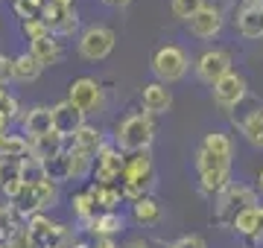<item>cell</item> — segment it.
Listing matches in <instances>:
<instances>
[{
    "label": "cell",
    "instance_id": "obj_1",
    "mask_svg": "<svg viewBox=\"0 0 263 248\" xmlns=\"http://www.w3.org/2000/svg\"><path fill=\"white\" fill-rule=\"evenodd\" d=\"M152 140H155V123H152V114H146V111L129 114L114 132V146L123 155L149 152Z\"/></svg>",
    "mask_w": 263,
    "mask_h": 248
},
{
    "label": "cell",
    "instance_id": "obj_2",
    "mask_svg": "<svg viewBox=\"0 0 263 248\" xmlns=\"http://www.w3.org/2000/svg\"><path fill=\"white\" fill-rule=\"evenodd\" d=\"M123 196L135 204V201L146 199V193L155 187V167L149 161V152H138L126 158V172H123Z\"/></svg>",
    "mask_w": 263,
    "mask_h": 248
},
{
    "label": "cell",
    "instance_id": "obj_3",
    "mask_svg": "<svg viewBox=\"0 0 263 248\" xmlns=\"http://www.w3.org/2000/svg\"><path fill=\"white\" fill-rule=\"evenodd\" d=\"M187 67H190V58L179 44H164V47H158L155 56H152V73H155V79L164 82V85L184 79Z\"/></svg>",
    "mask_w": 263,
    "mask_h": 248
},
{
    "label": "cell",
    "instance_id": "obj_4",
    "mask_svg": "<svg viewBox=\"0 0 263 248\" xmlns=\"http://www.w3.org/2000/svg\"><path fill=\"white\" fill-rule=\"evenodd\" d=\"M249 208H257V193L246 184H231L219 199H216V222L219 225H228L237 219V213H243Z\"/></svg>",
    "mask_w": 263,
    "mask_h": 248
},
{
    "label": "cell",
    "instance_id": "obj_5",
    "mask_svg": "<svg viewBox=\"0 0 263 248\" xmlns=\"http://www.w3.org/2000/svg\"><path fill=\"white\" fill-rule=\"evenodd\" d=\"M114 29L103 27V24H94V27L82 29V35H79V56L85 61H103V58L111 56L114 50Z\"/></svg>",
    "mask_w": 263,
    "mask_h": 248
},
{
    "label": "cell",
    "instance_id": "obj_6",
    "mask_svg": "<svg viewBox=\"0 0 263 248\" xmlns=\"http://www.w3.org/2000/svg\"><path fill=\"white\" fill-rule=\"evenodd\" d=\"M126 172V155L117 149L114 143H105L94 158V184H105V187H117V181H123Z\"/></svg>",
    "mask_w": 263,
    "mask_h": 248
},
{
    "label": "cell",
    "instance_id": "obj_7",
    "mask_svg": "<svg viewBox=\"0 0 263 248\" xmlns=\"http://www.w3.org/2000/svg\"><path fill=\"white\" fill-rule=\"evenodd\" d=\"M67 99L82 111L85 117L88 114H100L105 108V96H103V85L91 76H82L70 82V91H67Z\"/></svg>",
    "mask_w": 263,
    "mask_h": 248
},
{
    "label": "cell",
    "instance_id": "obj_8",
    "mask_svg": "<svg viewBox=\"0 0 263 248\" xmlns=\"http://www.w3.org/2000/svg\"><path fill=\"white\" fill-rule=\"evenodd\" d=\"M231 73V53L228 50H205L202 56L196 58V76L205 82V85L214 88L222 76Z\"/></svg>",
    "mask_w": 263,
    "mask_h": 248
},
{
    "label": "cell",
    "instance_id": "obj_9",
    "mask_svg": "<svg viewBox=\"0 0 263 248\" xmlns=\"http://www.w3.org/2000/svg\"><path fill=\"white\" fill-rule=\"evenodd\" d=\"M246 91H249V82H246L243 73H237V70H231L228 76H222L219 82H216L214 88H211V94H214V102L219 105V108H237V105L246 99Z\"/></svg>",
    "mask_w": 263,
    "mask_h": 248
},
{
    "label": "cell",
    "instance_id": "obj_10",
    "mask_svg": "<svg viewBox=\"0 0 263 248\" xmlns=\"http://www.w3.org/2000/svg\"><path fill=\"white\" fill-rule=\"evenodd\" d=\"M41 20L50 27L53 35L59 38H65V35H73L76 29H79V18H76L73 9H67V6H59L53 0L44 3V12H41Z\"/></svg>",
    "mask_w": 263,
    "mask_h": 248
},
{
    "label": "cell",
    "instance_id": "obj_11",
    "mask_svg": "<svg viewBox=\"0 0 263 248\" xmlns=\"http://www.w3.org/2000/svg\"><path fill=\"white\" fill-rule=\"evenodd\" d=\"M85 126V114L76 108L70 99H65V102L53 105V129H56L62 137H67V140H73V134L79 132Z\"/></svg>",
    "mask_w": 263,
    "mask_h": 248
},
{
    "label": "cell",
    "instance_id": "obj_12",
    "mask_svg": "<svg viewBox=\"0 0 263 248\" xmlns=\"http://www.w3.org/2000/svg\"><path fill=\"white\" fill-rule=\"evenodd\" d=\"M53 108L47 105H32L24 117V134H27V140H38V137H44V134H53Z\"/></svg>",
    "mask_w": 263,
    "mask_h": 248
},
{
    "label": "cell",
    "instance_id": "obj_13",
    "mask_svg": "<svg viewBox=\"0 0 263 248\" xmlns=\"http://www.w3.org/2000/svg\"><path fill=\"white\" fill-rule=\"evenodd\" d=\"M187 29L196 38H214L222 29V9L219 6H205V9L187 20Z\"/></svg>",
    "mask_w": 263,
    "mask_h": 248
},
{
    "label": "cell",
    "instance_id": "obj_14",
    "mask_svg": "<svg viewBox=\"0 0 263 248\" xmlns=\"http://www.w3.org/2000/svg\"><path fill=\"white\" fill-rule=\"evenodd\" d=\"M141 102H143L146 114L158 117V114H167L170 108H173V94H170V88L164 82H149V85L143 88Z\"/></svg>",
    "mask_w": 263,
    "mask_h": 248
},
{
    "label": "cell",
    "instance_id": "obj_15",
    "mask_svg": "<svg viewBox=\"0 0 263 248\" xmlns=\"http://www.w3.org/2000/svg\"><path fill=\"white\" fill-rule=\"evenodd\" d=\"M29 53L41 61V67H53L62 61V41L59 35H44L38 41H29Z\"/></svg>",
    "mask_w": 263,
    "mask_h": 248
},
{
    "label": "cell",
    "instance_id": "obj_16",
    "mask_svg": "<svg viewBox=\"0 0 263 248\" xmlns=\"http://www.w3.org/2000/svg\"><path fill=\"white\" fill-rule=\"evenodd\" d=\"M65 143H67V137H62L59 132L44 134V137H38V140H29V155L44 163V161H50V158H56V155L65 152L67 149Z\"/></svg>",
    "mask_w": 263,
    "mask_h": 248
},
{
    "label": "cell",
    "instance_id": "obj_17",
    "mask_svg": "<svg viewBox=\"0 0 263 248\" xmlns=\"http://www.w3.org/2000/svg\"><path fill=\"white\" fill-rule=\"evenodd\" d=\"M234 27L243 38H263V9L243 6L240 15L234 18Z\"/></svg>",
    "mask_w": 263,
    "mask_h": 248
},
{
    "label": "cell",
    "instance_id": "obj_18",
    "mask_svg": "<svg viewBox=\"0 0 263 248\" xmlns=\"http://www.w3.org/2000/svg\"><path fill=\"white\" fill-rule=\"evenodd\" d=\"M88 193H91V199H94L100 213H114V210L120 208V201L126 199L123 187H105V184H91Z\"/></svg>",
    "mask_w": 263,
    "mask_h": 248
},
{
    "label": "cell",
    "instance_id": "obj_19",
    "mask_svg": "<svg viewBox=\"0 0 263 248\" xmlns=\"http://www.w3.org/2000/svg\"><path fill=\"white\" fill-rule=\"evenodd\" d=\"M85 228L91 231L94 237H114V234H120L126 228V219H123V213H117V210L114 213H97Z\"/></svg>",
    "mask_w": 263,
    "mask_h": 248
},
{
    "label": "cell",
    "instance_id": "obj_20",
    "mask_svg": "<svg viewBox=\"0 0 263 248\" xmlns=\"http://www.w3.org/2000/svg\"><path fill=\"white\" fill-rule=\"evenodd\" d=\"M70 143H73L76 149H82V152H88V155H94V158H97V152L105 146V137H103V132H100L97 126L85 123L82 129L73 134V140H70Z\"/></svg>",
    "mask_w": 263,
    "mask_h": 248
},
{
    "label": "cell",
    "instance_id": "obj_21",
    "mask_svg": "<svg viewBox=\"0 0 263 248\" xmlns=\"http://www.w3.org/2000/svg\"><path fill=\"white\" fill-rule=\"evenodd\" d=\"M231 187V172L228 170H216V172H202L199 175V190L202 196H222V193Z\"/></svg>",
    "mask_w": 263,
    "mask_h": 248
},
{
    "label": "cell",
    "instance_id": "obj_22",
    "mask_svg": "<svg viewBox=\"0 0 263 248\" xmlns=\"http://www.w3.org/2000/svg\"><path fill=\"white\" fill-rule=\"evenodd\" d=\"M240 132L246 134V140L257 149H263V108H254L240 120Z\"/></svg>",
    "mask_w": 263,
    "mask_h": 248
},
{
    "label": "cell",
    "instance_id": "obj_23",
    "mask_svg": "<svg viewBox=\"0 0 263 248\" xmlns=\"http://www.w3.org/2000/svg\"><path fill=\"white\" fill-rule=\"evenodd\" d=\"M202 149L216 155V158H222V161H231V155H234V146H231L226 132H208L205 140H202Z\"/></svg>",
    "mask_w": 263,
    "mask_h": 248
},
{
    "label": "cell",
    "instance_id": "obj_24",
    "mask_svg": "<svg viewBox=\"0 0 263 248\" xmlns=\"http://www.w3.org/2000/svg\"><path fill=\"white\" fill-rule=\"evenodd\" d=\"M41 61H38L32 53H21L18 58H15V79L18 82H35L38 76H41Z\"/></svg>",
    "mask_w": 263,
    "mask_h": 248
},
{
    "label": "cell",
    "instance_id": "obj_25",
    "mask_svg": "<svg viewBox=\"0 0 263 248\" xmlns=\"http://www.w3.org/2000/svg\"><path fill=\"white\" fill-rule=\"evenodd\" d=\"M44 170H47V178L50 181H70V149H65L62 155L44 161Z\"/></svg>",
    "mask_w": 263,
    "mask_h": 248
},
{
    "label": "cell",
    "instance_id": "obj_26",
    "mask_svg": "<svg viewBox=\"0 0 263 248\" xmlns=\"http://www.w3.org/2000/svg\"><path fill=\"white\" fill-rule=\"evenodd\" d=\"M24 181V158H0V190Z\"/></svg>",
    "mask_w": 263,
    "mask_h": 248
},
{
    "label": "cell",
    "instance_id": "obj_27",
    "mask_svg": "<svg viewBox=\"0 0 263 248\" xmlns=\"http://www.w3.org/2000/svg\"><path fill=\"white\" fill-rule=\"evenodd\" d=\"M132 216L141 222V225H155V222L161 219V204L146 196V199H141V201L132 204Z\"/></svg>",
    "mask_w": 263,
    "mask_h": 248
},
{
    "label": "cell",
    "instance_id": "obj_28",
    "mask_svg": "<svg viewBox=\"0 0 263 248\" xmlns=\"http://www.w3.org/2000/svg\"><path fill=\"white\" fill-rule=\"evenodd\" d=\"M29 140L21 134H3L0 137V158H27Z\"/></svg>",
    "mask_w": 263,
    "mask_h": 248
},
{
    "label": "cell",
    "instance_id": "obj_29",
    "mask_svg": "<svg viewBox=\"0 0 263 248\" xmlns=\"http://www.w3.org/2000/svg\"><path fill=\"white\" fill-rule=\"evenodd\" d=\"M88 172H94V155H88V152H82V149L70 146V181L85 178Z\"/></svg>",
    "mask_w": 263,
    "mask_h": 248
},
{
    "label": "cell",
    "instance_id": "obj_30",
    "mask_svg": "<svg viewBox=\"0 0 263 248\" xmlns=\"http://www.w3.org/2000/svg\"><path fill=\"white\" fill-rule=\"evenodd\" d=\"M257 213H260V208H249V210H243V213H237V219L231 222V231L240 234V237L252 239L254 228H257Z\"/></svg>",
    "mask_w": 263,
    "mask_h": 248
},
{
    "label": "cell",
    "instance_id": "obj_31",
    "mask_svg": "<svg viewBox=\"0 0 263 248\" xmlns=\"http://www.w3.org/2000/svg\"><path fill=\"white\" fill-rule=\"evenodd\" d=\"M70 204H73V213L85 222V225L97 216V204H94V199H91V193H88V190L76 193L73 199H70Z\"/></svg>",
    "mask_w": 263,
    "mask_h": 248
},
{
    "label": "cell",
    "instance_id": "obj_32",
    "mask_svg": "<svg viewBox=\"0 0 263 248\" xmlns=\"http://www.w3.org/2000/svg\"><path fill=\"white\" fill-rule=\"evenodd\" d=\"M208 3L205 0H173L170 3V9H173V15L179 20H190L193 15H199V12L205 9Z\"/></svg>",
    "mask_w": 263,
    "mask_h": 248
},
{
    "label": "cell",
    "instance_id": "obj_33",
    "mask_svg": "<svg viewBox=\"0 0 263 248\" xmlns=\"http://www.w3.org/2000/svg\"><path fill=\"white\" fill-rule=\"evenodd\" d=\"M12 6H15V15H18L24 24H27V20H38L41 12H44V3H41V0H12Z\"/></svg>",
    "mask_w": 263,
    "mask_h": 248
},
{
    "label": "cell",
    "instance_id": "obj_34",
    "mask_svg": "<svg viewBox=\"0 0 263 248\" xmlns=\"http://www.w3.org/2000/svg\"><path fill=\"white\" fill-rule=\"evenodd\" d=\"M231 167V161H222V158H216V155L205 152L202 146H199V152H196V170L199 175L202 172H216V170H228Z\"/></svg>",
    "mask_w": 263,
    "mask_h": 248
},
{
    "label": "cell",
    "instance_id": "obj_35",
    "mask_svg": "<svg viewBox=\"0 0 263 248\" xmlns=\"http://www.w3.org/2000/svg\"><path fill=\"white\" fill-rule=\"evenodd\" d=\"M35 190H38V201H41V210L53 208V204L59 201V184H56V181H50V178H47V181H41V184L35 187Z\"/></svg>",
    "mask_w": 263,
    "mask_h": 248
},
{
    "label": "cell",
    "instance_id": "obj_36",
    "mask_svg": "<svg viewBox=\"0 0 263 248\" xmlns=\"http://www.w3.org/2000/svg\"><path fill=\"white\" fill-rule=\"evenodd\" d=\"M24 35H27L29 41H38V38H44V35H53V32H50V27L44 20L38 18V20H27V24H24Z\"/></svg>",
    "mask_w": 263,
    "mask_h": 248
},
{
    "label": "cell",
    "instance_id": "obj_37",
    "mask_svg": "<svg viewBox=\"0 0 263 248\" xmlns=\"http://www.w3.org/2000/svg\"><path fill=\"white\" fill-rule=\"evenodd\" d=\"M12 79H15V58L0 53V85H9Z\"/></svg>",
    "mask_w": 263,
    "mask_h": 248
},
{
    "label": "cell",
    "instance_id": "obj_38",
    "mask_svg": "<svg viewBox=\"0 0 263 248\" xmlns=\"http://www.w3.org/2000/svg\"><path fill=\"white\" fill-rule=\"evenodd\" d=\"M170 248H208V242L199 234H184V237H179Z\"/></svg>",
    "mask_w": 263,
    "mask_h": 248
},
{
    "label": "cell",
    "instance_id": "obj_39",
    "mask_svg": "<svg viewBox=\"0 0 263 248\" xmlns=\"http://www.w3.org/2000/svg\"><path fill=\"white\" fill-rule=\"evenodd\" d=\"M12 222H15V213H12L9 204H0V234H9Z\"/></svg>",
    "mask_w": 263,
    "mask_h": 248
},
{
    "label": "cell",
    "instance_id": "obj_40",
    "mask_svg": "<svg viewBox=\"0 0 263 248\" xmlns=\"http://www.w3.org/2000/svg\"><path fill=\"white\" fill-rule=\"evenodd\" d=\"M252 242L254 245L263 242V208H260V213H257V228H254V234H252Z\"/></svg>",
    "mask_w": 263,
    "mask_h": 248
},
{
    "label": "cell",
    "instance_id": "obj_41",
    "mask_svg": "<svg viewBox=\"0 0 263 248\" xmlns=\"http://www.w3.org/2000/svg\"><path fill=\"white\" fill-rule=\"evenodd\" d=\"M9 123H12V117L0 108V137H3V134H9Z\"/></svg>",
    "mask_w": 263,
    "mask_h": 248
},
{
    "label": "cell",
    "instance_id": "obj_42",
    "mask_svg": "<svg viewBox=\"0 0 263 248\" xmlns=\"http://www.w3.org/2000/svg\"><path fill=\"white\" fill-rule=\"evenodd\" d=\"M3 111H6V114H9V117H18V111H21V108H18V99L12 96L9 102H6V108H3Z\"/></svg>",
    "mask_w": 263,
    "mask_h": 248
},
{
    "label": "cell",
    "instance_id": "obj_43",
    "mask_svg": "<svg viewBox=\"0 0 263 248\" xmlns=\"http://www.w3.org/2000/svg\"><path fill=\"white\" fill-rule=\"evenodd\" d=\"M94 248H117V245H114L111 237H97V245Z\"/></svg>",
    "mask_w": 263,
    "mask_h": 248
},
{
    "label": "cell",
    "instance_id": "obj_44",
    "mask_svg": "<svg viewBox=\"0 0 263 248\" xmlns=\"http://www.w3.org/2000/svg\"><path fill=\"white\" fill-rule=\"evenodd\" d=\"M12 99V94L6 91V85H0V108H6V102Z\"/></svg>",
    "mask_w": 263,
    "mask_h": 248
},
{
    "label": "cell",
    "instance_id": "obj_45",
    "mask_svg": "<svg viewBox=\"0 0 263 248\" xmlns=\"http://www.w3.org/2000/svg\"><path fill=\"white\" fill-rule=\"evenodd\" d=\"M103 3H108V6H129L132 0H103Z\"/></svg>",
    "mask_w": 263,
    "mask_h": 248
},
{
    "label": "cell",
    "instance_id": "obj_46",
    "mask_svg": "<svg viewBox=\"0 0 263 248\" xmlns=\"http://www.w3.org/2000/svg\"><path fill=\"white\" fill-rule=\"evenodd\" d=\"M246 6H254V9H263V0H246Z\"/></svg>",
    "mask_w": 263,
    "mask_h": 248
},
{
    "label": "cell",
    "instance_id": "obj_47",
    "mask_svg": "<svg viewBox=\"0 0 263 248\" xmlns=\"http://www.w3.org/2000/svg\"><path fill=\"white\" fill-rule=\"evenodd\" d=\"M53 3H59V6H67V9H73V0H53Z\"/></svg>",
    "mask_w": 263,
    "mask_h": 248
},
{
    "label": "cell",
    "instance_id": "obj_48",
    "mask_svg": "<svg viewBox=\"0 0 263 248\" xmlns=\"http://www.w3.org/2000/svg\"><path fill=\"white\" fill-rule=\"evenodd\" d=\"M129 248H149V245H146V242H143V239H135V242H132Z\"/></svg>",
    "mask_w": 263,
    "mask_h": 248
},
{
    "label": "cell",
    "instance_id": "obj_49",
    "mask_svg": "<svg viewBox=\"0 0 263 248\" xmlns=\"http://www.w3.org/2000/svg\"><path fill=\"white\" fill-rule=\"evenodd\" d=\"M257 187H260V193H263V170H260V175H257Z\"/></svg>",
    "mask_w": 263,
    "mask_h": 248
},
{
    "label": "cell",
    "instance_id": "obj_50",
    "mask_svg": "<svg viewBox=\"0 0 263 248\" xmlns=\"http://www.w3.org/2000/svg\"><path fill=\"white\" fill-rule=\"evenodd\" d=\"M73 248H91V245H88V242H76Z\"/></svg>",
    "mask_w": 263,
    "mask_h": 248
}]
</instances>
